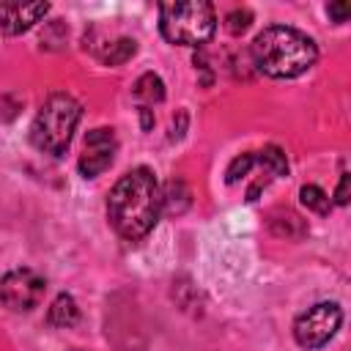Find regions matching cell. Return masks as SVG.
<instances>
[{"mask_svg":"<svg viewBox=\"0 0 351 351\" xmlns=\"http://www.w3.org/2000/svg\"><path fill=\"white\" fill-rule=\"evenodd\" d=\"M140 123H143V132H148L154 126V115H151V107H140Z\"/></svg>","mask_w":351,"mask_h":351,"instance_id":"obj_21","label":"cell"},{"mask_svg":"<svg viewBox=\"0 0 351 351\" xmlns=\"http://www.w3.org/2000/svg\"><path fill=\"white\" fill-rule=\"evenodd\" d=\"M343 324V310L337 302H318L307 307L296 321H293V337L304 351H315L326 346L335 332Z\"/></svg>","mask_w":351,"mask_h":351,"instance_id":"obj_5","label":"cell"},{"mask_svg":"<svg viewBox=\"0 0 351 351\" xmlns=\"http://www.w3.org/2000/svg\"><path fill=\"white\" fill-rule=\"evenodd\" d=\"M184 129H186V112L181 110V112H178V121L173 118V126H170V140H178V137L184 134Z\"/></svg>","mask_w":351,"mask_h":351,"instance_id":"obj_20","label":"cell"},{"mask_svg":"<svg viewBox=\"0 0 351 351\" xmlns=\"http://www.w3.org/2000/svg\"><path fill=\"white\" fill-rule=\"evenodd\" d=\"M132 93H134V99L140 101V107H151V104H159V101L165 99V82H162L159 74L145 71V74L137 77Z\"/></svg>","mask_w":351,"mask_h":351,"instance_id":"obj_11","label":"cell"},{"mask_svg":"<svg viewBox=\"0 0 351 351\" xmlns=\"http://www.w3.org/2000/svg\"><path fill=\"white\" fill-rule=\"evenodd\" d=\"M214 30H217V14H214V5L206 0H184V3L159 5V33L170 44L203 47L211 41Z\"/></svg>","mask_w":351,"mask_h":351,"instance_id":"obj_4","label":"cell"},{"mask_svg":"<svg viewBox=\"0 0 351 351\" xmlns=\"http://www.w3.org/2000/svg\"><path fill=\"white\" fill-rule=\"evenodd\" d=\"M250 55L258 71H263L266 77L293 80L313 69V63L318 60V47L307 33L296 27L269 25L252 38Z\"/></svg>","mask_w":351,"mask_h":351,"instance_id":"obj_2","label":"cell"},{"mask_svg":"<svg viewBox=\"0 0 351 351\" xmlns=\"http://www.w3.org/2000/svg\"><path fill=\"white\" fill-rule=\"evenodd\" d=\"M47 321H49L52 326H58V329L74 326V324L80 321V307H77L74 296H71V293H58L55 302H52L49 310H47Z\"/></svg>","mask_w":351,"mask_h":351,"instance_id":"obj_10","label":"cell"},{"mask_svg":"<svg viewBox=\"0 0 351 351\" xmlns=\"http://www.w3.org/2000/svg\"><path fill=\"white\" fill-rule=\"evenodd\" d=\"M250 25H252V11H250V8H233V11L225 16V27H228V33H233V36H241Z\"/></svg>","mask_w":351,"mask_h":351,"instance_id":"obj_17","label":"cell"},{"mask_svg":"<svg viewBox=\"0 0 351 351\" xmlns=\"http://www.w3.org/2000/svg\"><path fill=\"white\" fill-rule=\"evenodd\" d=\"M69 351H85V348H69Z\"/></svg>","mask_w":351,"mask_h":351,"instance_id":"obj_22","label":"cell"},{"mask_svg":"<svg viewBox=\"0 0 351 351\" xmlns=\"http://www.w3.org/2000/svg\"><path fill=\"white\" fill-rule=\"evenodd\" d=\"M115 151H118V140L115 132L110 126H96L85 134L82 143V154L77 159V167L85 178H96L101 176L112 162H115Z\"/></svg>","mask_w":351,"mask_h":351,"instance_id":"obj_7","label":"cell"},{"mask_svg":"<svg viewBox=\"0 0 351 351\" xmlns=\"http://www.w3.org/2000/svg\"><path fill=\"white\" fill-rule=\"evenodd\" d=\"M299 200H302V206H307V208L315 211V214H329V211H332L329 195H326L321 186H315V184H304V186L299 189Z\"/></svg>","mask_w":351,"mask_h":351,"instance_id":"obj_15","label":"cell"},{"mask_svg":"<svg viewBox=\"0 0 351 351\" xmlns=\"http://www.w3.org/2000/svg\"><path fill=\"white\" fill-rule=\"evenodd\" d=\"M255 162L269 173V176H288V159H285V151L277 148V145H266L261 151H255Z\"/></svg>","mask_w":351,"mask_h":351,"instance_id":"obj_13","label":"cell"},{"mask_svg":"<svg viewBox=\"0 0 351 351\" xmlns=\"http://www.w3.org/2000/svg\"><path fill=\"white\" fill-rule=\"evenodd\" d=\"M134 52H137V41L123 36V38H115V41L101 52V60H104L107 66H123L126 60L134 58Z\"/></svg>","mask_w":351,"mask_h":351,"instance_id":"obj_14","label":"cell"},{"mask_svg":"<svg viewBox=\"0 0 351 351\" xmlns=\"http://www.w3.org/2000/svg\"><path fill=\"white\" fill-rule=\"evenodd\" d=\"M252 165H255V151H244V154L233 156L230 165H228V170H225V181L228 184H236L239 178H244L250 173Z\"/></svg>","mask_w":351,"mask_h":351,"instance_id":"obj_16","label":"cell"},{"mask_svg":"<svg viewBox=\"0 0 351 351\" xmlns=\"http://www.w3.org/2000/svg\"><path fill=\"white\" fill-rule=\"evenodd\" d=\"M49 14V3H0V30L19 36Z\"/></svg>","mask_w":351,"mask_h":351,"instance_id":"obj_8","label":"cell"},{"mask_svg":"<svg viewBox=\"0 0 351 351\" xmlns=\"http://www.w3.org/2000/svg\"><path fill=\"white\" fill-rule=\"evenodd\" d=\"M189 203H192V195H189L186 184L181 178H170L162 189V208L167 214H181L189 208Z\"/></svg>","mask_w":351,"mask_h":351,"instance_id":"obj_12","label":"cell"},{"mask_svg":"<svg viewBox=\"0 0 351 351\" xmlns=\"http://www.w3.org/2000/svg\"><path fill=\"white\" fill-rule=\"evenodd\" d=\"M162 214V189L148 167L123 173L107 195V219L126 241H140L154 230Z\"/></svg>","mask_w":351,"mask_h":351,"instance_id":"obj_1","label":"cell"},{"mask_svg":"<svg viewBox=\"0 0 351 351\" xmlns=\"http://www.w3.org/2000/svg\"><path fill=\"white\" fill-rule=\"evenodd\" d=\"M269 230L280 239H302L307 233V222L291 208H277L269 217Z\"/></svg>","mask_w":351,"mask_h":351,"instance_id":"obj_9","label":"cell"},{"mask_svg":"<svg viewBox=\"0 0 351 351\" xmlns=\"http://www.w3.org/2000/svg\"><path fill=\"white\" fill-rule=\"evenodd\" d=\"M348 186H351V176L343 173L340 176V184H337V192H335V203L337 206H348Z\"/></svg>","mask_w":351,"mask_h":351,"instance_id":"obj_19","label":"cell"},{"mask_svg":"<svg viewBox=\"0 0 351 351\" xmlns=\"http://www.w3.org/2000/svg\"><path fill=\"white\" fill-rule=\"evenodd\" d=\"M82 118V104L71 93H49L30 126V140L41 154L63 156L71 145V137L77 132V123Z\"/></svg>","mask_w":351,"mask_h":351,"instance_id":"obj_3","label":"cell"},{"mask_svg":"<svg viewBox=\"0 0 351 351\" xmlns=\"http://www.w3.org/2000/svg\"><path fill=\"white\" fill-rule=\"evenodd\" d=\"M44 291H47V282L33 269H11L0 277V302L14 313L38 307V302L44 299Z\"/></svg>","mask_w":351,"mask_h":351,"instance_id":"obj_6","label":"cell"},{"mask_svg":"<svg viewBox=\"0 0 351 351\" xmlns=\"http://www.w3.org/2000/svg\"><path fill=\"white\" fill-rule=\"evenodd\" d=\"M326 14H329L332 22H346L351 16V5L348 3H329L326 5Z\"/></svg>","mask_w":351,"mask_h":351,"instance_id":"obj_18","label":"cell"}]
</instances>
